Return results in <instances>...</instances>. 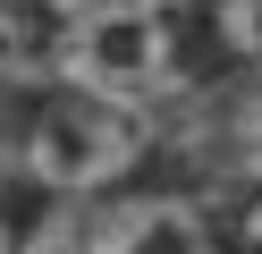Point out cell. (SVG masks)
<instances>
[{"label":"cell","instance_id":"obj_1","mask_svg":"<svg viewBox=\"0 0 262 254\" xmlns=\"http://www.w3.org/2000/svg\"><path fill=\"white\" fill-rule=\"evenodd\" d=\"M51 68H59L68 93L136 110V102L169 93L178 43H169V17H161V9H102V17H76V26L59 34Z\"/></svg>","mask_w":262,"mask_h":254},{"label":"cell","instance_id":"obj_2","mask_svg":"<svg viewBox=\"0 0 262 254\" xmlns=\"http://www.w3.org/2000/svg\"><path fill=\"white\" fill-rule=\"evenodd\" d=\"M144 127L119 102H85V93H51L26 119V169H34L51 195H102L136 169Z\"/></svg>","mask_w":262,"mask_h":254},{"label":"cell","instance_id":"obj_3","mask_svg":"<svg viewBox=\"0 0 262 254\" xmlns=\"http://www.w3.org/2000/svg\"><path fill=\"white\" fill-rule=\"evenodd\" d=\"M93 254H211V229H203V212L178 203V195H136V203H119V212L102 220Z\"/></svg>","mask_w":262,"mask_h":254},{"label":"cell","instance_id":"obj_4","mask_svg":"<svg viewBox=\"0 0 262 254\" xmlns=\"http://www.w3.org/2000/svg\"><path fill=\"white\" fill-rule=\"evenodd\" d=\"M220 43L245 68H262V0H220Z\"/></svg>","mask_w":262,"mask_h":254},{"label":"cell","instance_id":"obj_5","mask_svg":"<svg viewBox=\"0 0 262 254\" xmlns=\"http://www.w3.org/2000/svg\"><path fill=\"white\" fill-rule=\"evenodd\" d=\"M237 161H245V169L262 178V93H254V102L237 110Z\"/></svg>","mask_w":262,"mask_h":254},{"label":"cell","instance_id":"obj_6","mask_svg":"<svg viewBox=\"0 0 262 254\" xmlns=\"http://www.w3.org/2000/svg\"><path fill=\"white\" fill-rule=\"evenodd\" d=\"M0 76H17V26H9V9H0Z\"/></svg>","mask_w":262,"mask_h":254},{"label":"cell","instance_id":"obj_7","mask_svg":"<svg viewBox=\"0 0 262 254\" xmlns=\"http://www.w3.org/2000/svg\"><path fill=\"white\" fill-rule=\"evenodd\" d=\"M42 9H59V17H68V26H76V17H102L110 0H42Z\"/></svg>","mask_w":262,"mask_h":254},{"label":"cell","instance_id":"obj_8","mask_svg":"<svg viewBox=\"0 0 262 254\" xmlns=\"http://www.w3.org/2000/svg\"><path fill=\"white\" fill-rule=\"evenodd\" d=\"M245 237H254V254H262V203H254V212H245Z\"/></svg>","mask_w":262,"mask_h":254},{"label":"cell","instance_id":"obj_9","mask_svg":"<svg viewBox=\"0 0 262 254\" xmlns=\"http://www.w3.org/2000/svg\"><path fill=\"white\" fill-rule=\"evenodd\" d=\"M110 9H169V0H110Z\"/></svg>","mask_w":262,"mask_h":254},{"label":"cell","instance_id":"obj_10","mask_svg":"<svg viewBox=\"0 0 262 254\" xmlns=\"http://www.w3.org/2000/svg\"><path fill=\"white\" fill-rule=\"evenodd\" d=\"M0 254H17V237H9V229H0Z\"/></svg>","mask_w":262,"mask_h":254},{"label":"cell","instance_id":"obj_11","mask_svg":"<svg viewBox=\"0 0 262 254\" xmlns=\"http://www.w3.org/2000/svg\"><path fill=\"white\" fill-rule=\"evenodd\" d=\"M42 254H68V246H42Z\"/></svg>","mask_w":262,"mask_h":254}]
</instances>
